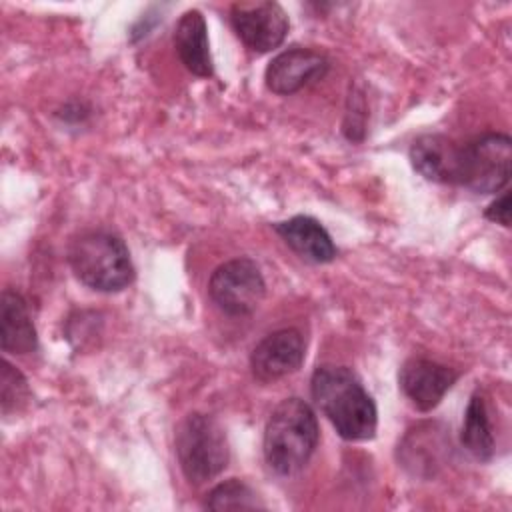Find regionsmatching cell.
<instances>
[{
  "label": "cell",
  "instance_id": "1",
  "mask_svg": "<svg viewBox=\"0 0 512 512\" xmlns=\"http://www.w3.org/2000/svg\"><path fill=\"white\" fill-rule=\"evenodd\" d=\"M316 408L350 442L370 440L378 428V410L360 378L346 366L322 364L310 378Z\"/></svg>",
  "mask_w": 512,
  "mask_h": 512
},
{
  "label": "cell",
  "instance_id": "2",
  "mask_svg": "<svg viewBox=\"0 0 512 512\" xmlns=\"http://www.w3.org/2000/svg\"><path fill=\"white\" fill-rule=\"evenodd\" d=\"M320 428L314 410L302 398L282 400L264 428V460L278 476L298 474L318 448Z\"/></svg>",
  "mask_w": 512,
  "mask_h": 512
},
{
  "label": "cell",
  "instance_id": "3",
  "mask_svg": "<svg viewBox=\"0 0 512 512\" xmlns=\"http://www.w3.org/2000/svg\"><path fill=\"white\" fill-rule=\"evenodd\" d=\"M68 264L74 276L98 292H120L134 282V264L124 240L102 228L84 230L68 244Z\"/></svg>",
  "mask_w": 512,
  "mask_h": 512
},
{
  "label": "cell",
  "instance_id": "4",
  "mask_svg": "<svg viewBox=\"0 0 512 512\" xmlns=\"http://www.w3.org/2000/svg\"><path fill=\"white\" fill-rule=\"evenodd\" d=\"M176 458L182 474L194 486L216 478L230 460L224 428L208 414L192 412L176 428Z\"/></svg>",
  "mask_w": 512,
  "mask_h": 512
},
{
  "label": "cell",
  "instance_id": "5",
  "mask_svg": "<svg viewBox=\"0 0 512 512\" xmlns=\"http://www.w3.org/2000/svg\"><path fill=\"white\" fill-rule=\"evenodd\" d=\"M512 140L502 132H486L460 144L456 186L476 194L500 192L510 180Z\"/></svg>",
  "mask_w": 512,
  "mask_h": 512
},
{
  "label": "cell",
  "instance_id": "6",
  "mask_svg": "<svg viewBox=\"0 0 512 512\" xmlns=\"http://www.w3.org/2000/svg\"><path fill=\"white\" fill-rule=\"evenodd\" d=\"M208 294L224 314L248 316L264 300L266 282L252 258H232L212 272Z\"/></svg>",
  "mask_w": 512,
  "mask_h": 512
},
{
  "label": "cell",
  "instance_id": "7",
  "mask_svg": "<svg viewBox=\"0 0 512 512\" xmlns=\"http://www.w3.org/2000/svg\"><path fill=\"white\" fill-rule=\"evenodd\" d=\"M230 24L242 44L256 54L278 48L290 28L278 2H236L230 8Z\"/></svg>",
  "mask_w": 512,
  "mask_h": 512
},
{
  "label": "cell",
  "instance_id": "8",
  "mask_svg": "<svg viewBox=\"0 0 512 512\" xmlns=\"http://www.w3.org/2000/svg\"><path fill=\"white\" fill-rule=\"evenodd\" d=\"M306 356V342L300 330L280 328L266 334L250 354V370L260 382H274L294 374Z\"/></svg>",
  "mask_w": 512,
  "mask_h": 512
},
{
  "label": "cell",
  "instance_id": "9",
  "mask_svg": "<svg viewBox=\"0 0 512 512\" xmlns=\"http://www.w3.org/2000/svg\"><path fill=\"white\" fill-rule=\"evenodd\" d=\"M328 68L330 60L322 52L292 46L270 60L264 72V82L270 92L278 96H290L324 78Z\"/></svg>",
  "mask_w": 512,
  "mask_h": 512
},
{
  "label": "cell",
  "instance_id": "10",
  "mask_svg": "<svg viewBox=\"0 0 512 512\" xmlns=\"http://www.w3.org/2000/svg\"><path fill=\"white\" fill-rule=\"evenodd\" d=\"M458 372L428 358H408L398 374L400 388L420 412L434 410L446 392L456 384Z\"/></svg>",
  "mask_w": 512,
  "mask_h": 512
},
{
  "label": "cell",
  "instance_id": "11",
  "mask_svg": "<svg viewBox=\"0 0 512 512\" xmlns=\"http://www.w3.org/2000/svg\"><path fill=\"white\" fill-rule=\"evenodd\" d=\"M460 142L444 134H422L410 146L414 170L430 182L456 184Z\"/></svg>",
  "mask_w": 512,
  "mask_h": 512
},
{
  "label": "cell",
  "instance_id": "12",
  "mask_svg": "<svg viewBox=\"0 0 512 512\" xmlns=\"http://www.w3.org/2000/svg\"><path fill=\"white\" fill-rule=\"evenodd\" d=\"M274 230L290 250L308 262L326 264L338 256V248L328 230L312 216H292L284 222H276Z\"/></svg>",
  "mask_w": 512,
  "mask_h": 512
},
{
  "label": "cell",
  "instance_id": "13",
  "mask_svg": "<svg viewBox=\"0 0 512 512\" xmlns=\"http://www.w3.org/2000/svg\"><path fill=\"white\" fill-rule=\"evenodd\" d=\"M0 346L8 354H30L38 348V334L26 298L6 288L0 296Z\"/></svg>",
  "mask_w": 512,
  "mask_h": 512
},
{
  "label": "cell",
  "instance_id": "14",
  "mask_svg": "<svg viewBox=\"0 0 512 512\" xmlns=\"http://www.w3.org/2000/svg\"><path fill=\"white\" fill-rule=\"evenodd\" d=\"M174 48L188 72L200 78L214 74L208 28L200 10H186L174 28Z\"/></svg>",
  "mask_w": 512,
  "mask_h": 512
},
{
  "label": "cell",
  "instance_id": "15",
  "mask_svg": "<svg viewBox=\"0 0 512 512\" xmlns=\"http://www.w3.org/2000/svg\"><path fill=\"white\" fill-rule=\"evenodd\" d=\"M444 448H448L444 430L436 424H418L398 444V460L412 474L432 476L442 464Z\"/></svg>",
  "mask_w": 512,
  "mask_h": 512
},
{
  "label": "cell",
  "instance_id": "16",
  "mask_svg": "<svg viewBox=\"0 0 512 512\" xmlns=\"http://www.w3.org/2000/svg\"><path fill=\"white\" fill-rule=\"evenodd\" d=\"M460 442L466 448V452L480 462H488L494 456L492 422L488 416L486 400L480 392H474L470 396L460 432Z\"/></svg>",
  "mask_w": 512,
  "mask_h": 512
},
{
  "label": "cell",
  "instance_id": "17",
  "mask_svg": "<svg viewBox=\"0 0 512 512\" xmlns=\"http://www.w3.org/2000/svg\"><path fill=\"white\" fill-rule=\"evenodd\" d=\"M204 508L208 510H254L264 508L258 500L256 492L242 480L230 478L216 484L204 500Z\"/></svg>",
  "mask_w": 512,
  "mask_h": 512
},
{
  "label": "cell",
  "instance_id": "18",
  "mask_svg": "<svg viewBox=\"0 0 512 512\" xmlns=\"http://www.w3.org/2000/svg\"><path fill=\"white\" fill-rule=\"evenodd\" d=\"M30 400V386L24 374L12 366L8 360H2V372H0V408L2 416L18 414L26 408Z\"/></svg>",
  "mask_w": 512,
  "mask_h": 512
},
{
  "label": "cell",
  "instance_id": "19",
  "mask_svg": "<svg viewBox=\"0 0 512 512\" xmlns=\"http://www.w3.org/2000/svg\"><path fill=\"white\" fill-rule=\"evenodd\" d=\"M484 216L490 220V222H496V224H502V226H510V194L508 192H502V196H498L486 210H484Z\"/></svg>",
  "mask_w": 512,
  "mask_h": 512
}]
</instances>
